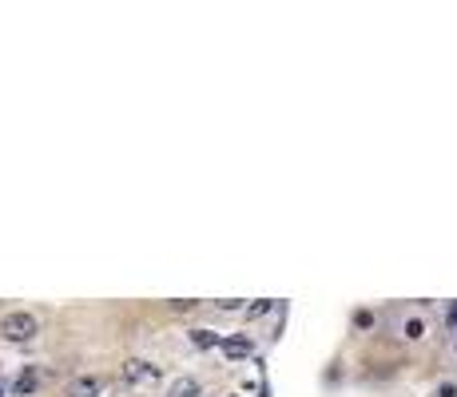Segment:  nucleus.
<instances>
[{"mask_svg": "<svg viewBox=\"0 0 457 397\" xmlns=\"http://www.w3.org/2000/svg\"><path fill=\"white\" fill-rule=\"evenodd\" d=\"M0 334L9 337V342H32V337L40 334V322H36V314H28V310H12V314L0 322Z\"/></svg>", "mask_w": 457, "mask_h": 397, "instance_id": "1", "label": "nucleus"}, {"mask_svg": "<svg viewBox=\"0 0 457 397\" xmlns=\"http://www.w3.org/2000/svg\"><path fill=\"white\" fill-rule=\"evenodd\" d=\"M123 381L128 386H152V381H159V369L143 357H132V362H123Z\"/></svg>", "mask_w": 457, "mask_h": 397, "instance_id": "2", "label": "nucleus"}, {"mask_svg": "<svg viewBox=\"0 0 457 397\" xmlns=\"http://www.w3.org/2000/svg\"><path fill=\"white\" fill-rule=\"evenodd\" d=\"M251 337L247 334H235V337H223V354L231 357V362H239V357H251Z\"/></svg>", "mask_w": 457, "mask_h": 397, "instance_id": "3", "label": "nucleus"}, {"mask_svg": "<svg viewBox=\"0 0 457 397\" xmlns=\"http://www.w3.org/2000/svg\"><path fill=\"white\" fill-rule=\"evenodd\" d=\"M96 393H100V377H91V374L76 377L68 386V397H96Z\"/></svg>", "mask_w": 457, "mask_h": 397, "instance_id": "4", "label": "nucleus"}, {"mask_svg": "<svg viewBox=\"0 0 457 397\" xmlns=\"http://www.w3.org/2000/svg\"><path fill=\"white\" fill-rule=\"evenodd\" d=\"M167 397H199V381H195V377H179Z\"/></svg>", "mask_w": 457, "mask_h": 397, "instance_id": "5", "label": "nucleus"}, {"mask_svg": "<svg viewBox=\"0 0 457 397\" xmlns=\"http://www.w3.org/2000/svg\"><path fill=\"white\" fill-rule=\"evenodd\" d=\"M191 342L199 350H211V346H223V342H219V334H211V330H191Z\"/></svg>", "mask_w": 457, "mask_h": 397, "instance_id": "6", "label": "nucleus"}, {"mask_svg": "<svg viewBox=\"0 0 457 397\" xmlns=\"http://www.w3.org/2000/svg\"><path fill=\"white\" fill-rule=\"evenodd\" d=\"M402 334H406L410 342H422V337H426V322H422V318H410L406 326H402Z\"/></svg>", "mask_w": 457, "mask_h": 397, "instance_id": "7", "label": "nucleus"}, {"mask_svg": "<svg viewBox=\"0 0 457 397\" xmlns=\"http://www.w3.org/2000/svg\"><path fill=\"white\" fill-rule=\"evenodd\" d=\"M32 389H36V374H32V369H28V374H21V377H16V393H32Z\"/></svg>", "mask_w": 457, "mask_h": 397, "instance_id": "8", "label": "nucleus"}, {"mask_svg": "<svg viewBox=\"0 0 457 397\" xmlns=\"http://www.w3.org/2000/svg\"><path fill=\"white\" fill-rule=\"evenodd\" d=\"M263 314H271V298H259V302L247 310V318H263Z\"/></svg>", "mask_w": 457, "mask_h": 397, "instance_id": "9", "label": "nucleus"}, {"mask_svg": "<svg viewBox=\"0 0 457 397\" xmlns=\"http://www.w3.org/2000/svg\"><path fill=\"white\" fill-rule=\"evenodd\" d=\"M195 306H199L195 298H175V302H171V310H179V314H191Z\"/></svg>", "mask_w": 457, "mask_h": 397, "instance_id": "10", "label": "nucleus"}, {"mask_svg": "<svg viewBox=\"0 0 457 397\" xmlns=\"http://www.w3.org/2000/svg\"><path fill=\"white\" fill-rule=\"evenodd\" d=\"M354 322H358L362 330H370V326H374V314H370V310H358V314H354Z\"/></svg>", "mask_w": 457, "mask_h": 397, "instance_id": "11", "label": "nucleus"}, {"mask_svg": "<svg viewBox=\"0 0 457 397\" xmlns=\"http://www.w3.org/2000/svg\"><path fill=\"white\" fill-rule=\"evenodd\" d=\"M0 397H4V389H0Z\"/></svg>", "mask_w": 457, "mask_h": 397, "instance_id": "12", "label": "nucleus"}]
</instances>
